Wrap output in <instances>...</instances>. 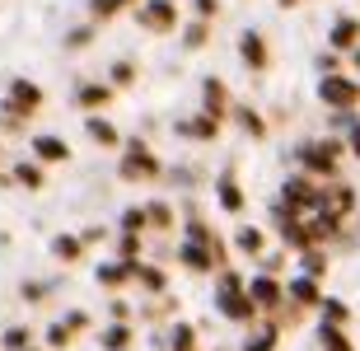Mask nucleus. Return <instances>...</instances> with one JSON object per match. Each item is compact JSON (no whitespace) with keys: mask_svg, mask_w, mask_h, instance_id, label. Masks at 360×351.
<instances>
[{"mask_svg":"<svg viewBox=\"0 0 360 351\" xmlns=\"http://www.w3.org/2000/svg\"><path fill=\"white\" fill-rule=\"evenodd\" d=\"M319 94H323V103H333V108H351V103L360 98V89L351 80H342V75H328Z\"/></svg>","mask_w":360,"mask_h":351,"instance_id":"nucleus-1","label":"nucleus"},{"mask_svg":"<svg viewBox=\"0 0 360 351\" xmlns=\"http://www.w3.org/2000/svg\"><path fill=\"white\" fill-rule=\"evenodd\" d=\"M141 24H150V28H174V5H169V0H150L146 10H141Z\"/></svg>","mask_w":360,"mask_h":351,"instance_id":"nucleus-2","label":"nucleus"},{"mask_svg":"<svg viewBox=\"0 0 360 351\" xmlns=\"http://www.w3.org/2000/svg\"><path fill=\"white\" fill-rule=\"evenodd\" d=\"M10 94H14V108H19V113H33L42 103V89H38V84H28V80H14Z\"/></svg>","mask_w":360,"mask_h":351,"instance_id":"nucleus-3","label":"nucleus"},{"mask_svg":"<svg viewBox=\"0 0 360 351\" xmlns=\"http://www.w3.org/2000/svg\"><path fill=\"white\" fill-rule=\"evenodd\" d=\"M220 309H225V314H234V319H248V314H253V300H248V295H239V286L229 281V291L220 295Z\"/></svg>","mask_w":360,"mask_h":351,"instance_id":"nucleus-4","label":"nucleus"},{"mask_svg":"<svg viewBox=\"0 0 360 351\" xmlns=\"http://www.w3.org/2000/svg\"><path fill=\"white\" fill-rule=\"evenodd\" d=\"M300 155H304V164H309V169H319V174H328V169H333V160H337L333 146H328V150H323V146H304Z\"/></svg>","mask_w":360,"mask_h":351,"instance_id":"nucleus-5","label":"nucleus"},{"mask_svg":"<svg viewBox=\"0 0 360 351\" xmlns=\"http://www.w3.org/2000/svg\"><path fill=\"white\" fill-rule=\"evenodd\" d=\"M248 300H257V305H276V300H281V291H276V281L257 276V281H253V291H248Z\"/></svg>","mask_w":360,"mask_h":351,"instance_id":"nucleus-6","label":"nucleus"},{"mask_svg":"<svg viewBox=\"0 0 360 351\" xmlns=\"http://www.w3.org/2000/svg\"><path fill=\"white\" fill-rule=\"evenodd\" d=\"M33 146H38V155H42V160H66V146H61L56 136H38Z\"/></svg>","mask_w":360,"mask_h":351,"instance_id":"nucleus-7","label":"nucleus"},{"mask_svg":"<svg viewBox=\"0 0 360 351\" xmlns=\"http://www.w3.org/2000/svg\"><path fill=\"white\" fill-rule=\"evenodd\" d=\"M243 56H248L253 66H267V47H262V38H257V33H248V38H243Z\"/></svg>","mask_w":360,"mask_h":351,"instance_id":"nucleus-8","label":"nucleus"},{"mask_svg":"<svg viewBox=\"0 0 360 351\" xmlns=\"http://www.w3.org/2000/svg\"><path fill=\"white\" fill-rule=\"evenodd\" d=\"M356 33H360L356 19H342V24L333 28V42H337V47H351V42H356Z\"/></svg>","mask_w":360,"mask_h":351,"instance_id":"nucleus-9","label":"nucleus"},{"mask_svg":"<svg viewBox=\"0 0 360 351\" xmlns=\"http://www.w3.org/2000/svg\"><path fill=\"white\" fill-rule=\"evenodd\" d=\"M127 174H155V160H150L146 150L136 146V150H131V160H127Z\"/></svg>","mask_w":360,"mask_h":351,"instance_id":"nucleus-10","label":"nucleus"},{"mask_svg":"<svg viewBox=\"0 0 360 351\" xmlns=\"http://www.w3.org/2000/svg\"><path fill=\"white\" fill-rule=\"evenodd\" d=\"M285 197H290L295 206H314V192H309V183H285Z\"/></svg>","mask_w":360,"mask_h":351,"instance_id":"nucleus-11","label":"nucleus"},{"mask_svg":"<svg viewBox=\"0 0 360 351\" xmlns=\"http://www.w3.org/2000/svg\"><path fill=\"white\" fill-rule=\"evenodd\" d=\"M183 257H187V267H211V262H215V257L206 253V248H197V243H187Z\"/></svg>","mask_w":360,"mask_h":351,"instance_id":"nucleus-12","label":"nucleus"},{"mask_svg":"<svg viewBox=\"0 0 360 351\" xmlns=\"http://www.w3.org/2000/svg\"><path fill=\"white\" fill-rule=\"evenodd\" d=\"M89 136H94V141H98V146H112V141H117V132H112L108 122H98V117L89 122Z\"/></svg>","mask_w":360,"mask_h":351,"instance_id":"nucleus-13","label":"nucleus"},{"mask_svg":"<svg viewBox=\"0 0 360 351\" xmlns=\"http://www.w3.org/2000/svg\"><path fill=\"white\" fill-rule=\"evenodd\" d=\"M220 103H225V84H220V80H206V108L220 113Z\"/></svg>","mask_w":360,"mask_h":351,"instance_id":"nucleus-14","label":"nucleus"},{"mask_svg":"<svg viewBox=\"0 0 360 351\" xmlns=\"http://www.w3.org/2000/svg\"><path fill=\"white\" fill-rule=\"evenodd\" d=\"M220 202L229 206V211H239L243 206V197H239V188H234V183H229V178H220Z\"/></svg>","mask_w":360,"mask_h":351,"instance_id":"nucleus-15","label":"nucleus"},{"mask_svg":"<svg viewBox=\"0 0 360 351\" xmlns=\"http://www.w3.org/2000/svg\"><path fill=\"white\" fill-rule=\"evenodd\" d=\"M80 98L89 103V108H98V103H108V89H103V84H84V89H80Z\"/></svg>","mask_w":360,"mask_h":351,"instance_id":"nucleus-16","label":"nucleus"},{"mask_svg":"<svg viewBox=\"0 0 360 351\" xmlns=\"http://www.w3.org/2000/svg\"><path fill=\"white\" fill-rule=\"evenodd\" d=\"M323 351H351V347H347V338H342L337 328H323Z\"/></svg>","mask_w":360,"mask_h":351,"instance_id":"nucleus-17","label":"nucleus"},{"mask_svg":"<svg viewBox=\"0 0 360 351\" xmlns=\"http://www.w3.org/2000/svg\"><path fill=\"white\" fill-rule=\"evenodd\" d=\"M103 347L108 351H122V347H127V328H108V333H103Z\"/></svg>","mask_w":360,"mask_h":351,"instance_id":"nucleus-18","label":"nucleus"},{"mask_svg":"<svg viewBox=\"0 0 360 351\" xmlns=\"http://www.w3.org/2000/svg\"><path fill=\"white\" fill-rule=\"evenodd\" d=\"M239 248L243 253H257V248H262V234L257 230H239Z\"/></svg>","mask_w":360,"mask_h":351,"instance_id":"nucleus-19","label":"nucleus"},{"mask_svg":"<svg viewBox=\"0 0 360 351\" xmlns=\"http://www.w3.org/2000/svg\"><path fill=\"white\" fill-rule=\"evenodd\" d=\"M14 178H19V183H28V188H38V183H42V174L33 169V164H19V169H14Z\"/></svg>","mask_w":360,"mask_h":351,"instance_id":"nucleus-20","label":"nucleus"},{"mask_svg":"<svg viewBox=\"0 0 360 351\" xmlns=\"http://www.w3.org/2000/svg\"><path fill=\"white\" fill-rule=\"evenodd\" d=\"M52 248H56L61 257H80V239H66V234H61V239H56Z\"/></svg>","mask_w":360,"mask_h":351,"instance_id":"nucleus-21","label":"nucleus"},{"mask_svg":"<svg viewBox=\"0 0 360 351\" xmlns=\"http://www.w3.org/2000/svg\"><path fill=\"white\" fill-rule=\"evenodd\" d=\"M290 291H295V300H304V305H309L314 295H319V291H314V281H295Z\"/></svg>","mask_w":360,"mask_h":351,"instance_id":"nucleus-22","label":"nucleus"},{"mask_svg":"<svg viewBox=\"0 0 360 351\" xmlns=\"http://www.w3.org/2000/svg\"><path fill=\"white\" fill-rule=\"evenodd\" d=\"M183 132H192V136H215V122H187Z\"/></svg>","mask_w":360,"mask_h":351,"instance_id":"nucleus-23","label":"nucleus"},{"mask_svg":"<svg viewBox=\"0 0 360 351\" xmlns=\"http://www.w3.org/2000/svg\"><path fill=\"white\" fill-rule=\"evenodd\" d=\"M24 342H28V333H24V328H10V333H5V347H14V351H19Z\"/></svg>","mask_w":360,"mask_h":351,"instance_id":"nucleus-24","label":"nucleus"},{"mask_svg":"<svg viewBox=\"0 0 360 351\" xmlns=\"http://www.w3.org/2000/svg\"><path fill=\"white\" fill-rule=\"evenodd\" d=\"M122 276H127V267H103V272H98V281H108V286H117Z\"/></svg>","mask_w":360,"mask_h":351,"instance_id":"nucleus-25","label":"nucleus"},{"mask_svg":"<svg viewBox=\"0 0 360 351\" xmlns=\"http://www.w3.org/2000/svg\"><path fill=\"white\" fill-rule=\"evenodd\" d=\"M323 309H328V319H333V324H342V319H347V305H337V300H328Z\"/></svg>","mask_w":360,"mask_h":351,"instance_id":"nucleus-26","label":"nucleus"},{"mask_svg":"<svg viewBox=\"0 0 360 351\" xmlns=\"http://www.w3.org/2000/svg\"><path fill=\"white\" fill-rule=\"evenodd\" d=\"M127 0H94V14H112V10H122Z\"/></svg>","mask_w":360,"mask_h":351,"instance_id":"nucleus-27","label":"nucleus"},{"mask_svg":"<svg viewBox=\"0 0 360 351\" xmlns=\"http://www.w3.org/2000/svg\"><path fill=\"white\" fill-rule=\"evenodd\" d=\"M174 347H178V351H192V333H187V328H178V338H174Z\"/></svg>","mask_w":360,"mask_h":351,"instance_id":"nucleus-28","label":"nucleus"},{"mask_svg":"<svg viewBox=\"0 0 360 351\" xmlns=\"http://www.w3.org/2000/svg\"><path fill=\"white\" fill-rule=\"evenodd\" d=\"M248 351H271V333H262L257 342H248Z\"/></svg>","mask_w":360,"mask_h":351,"instance_id":"nucleus-29","label":"nucleus"},{"mask_svg":"<svg viewBox=\"0 0 360 351\" xmlns=\"http://www.w3.org/2000/svg\"><path fill=\"white\" fill-rule=\"evenodd\" d=\"M351 146H356V155H360V127H356V141H351Z\"/></svg>","mask_w":360,"mask_h":351,"instance_id":"nucleus-30","label":"nucleus"},{"mask_svg":"<svg viewBox=\"0 0 360 351\" xmlns=\"http://www.w3.org/2000/svg\"><path fill=\"white\" fill-rule=\"evenodd\" d=\"M281 5H295V0H281Z\"/></svg>","mask_w":360,"mask_h":351,"instance_id":"nucleus-31","label":"nucleus"},{"mask_svg":"<svg viewBox=\"0 0 360 351\" xmlns=\"http://www.w3.org/2000/svg\"><path fill=\"white\" fill-rule=\"evenodd\" d=\"M356 66H360V52H356Z\"/></svg>","mask_w":360,"mask_h":351,"instance_id":"nucleus-32","label":"nucleus"}]
</instances>
